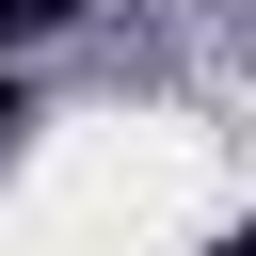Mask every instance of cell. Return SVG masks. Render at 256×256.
Here are the masks:
<instances>
[{"instance_id": "obj_1", "label": "cell", "mask_w": 256, "mask_h": 256, "mask_svg": "<svg viewBox=\"0 0 256 256\" xmlns=\"http://www.w3.org/2000/svg\"><path fill=\"white\" fill-rule=\"evenodd\" d=\"M80 0H0V48H32V32H64Z\"/></svg>"}, {"instance_id": "obj_2", "label": "cell", "mask_w": 256, "mask_h": 256, "mask_svg": "<svg viewBox=\"0 0 256 256\" xmlns=\"http://www.w3.org/2000/svg\"><path fill=\"white\" fill-rule=\"evenodd\" d=\"M16 128H32V96H16V64H0V144H16Z\"/></svg>"}, {"instance_id": "obj_3", "label": "cell", "mask_w": 256, "mask_h": 256, "mask_svg": "<svg viewBox=\"0 0 256 256\" xmlns=\"http://www.w3.org/2000/svg\"><path fill=\"white\" fill-rule=\"evenodd\" d=\"M208 256H256V224H224V240H208Z\"/></svg>"}]
</instances>
